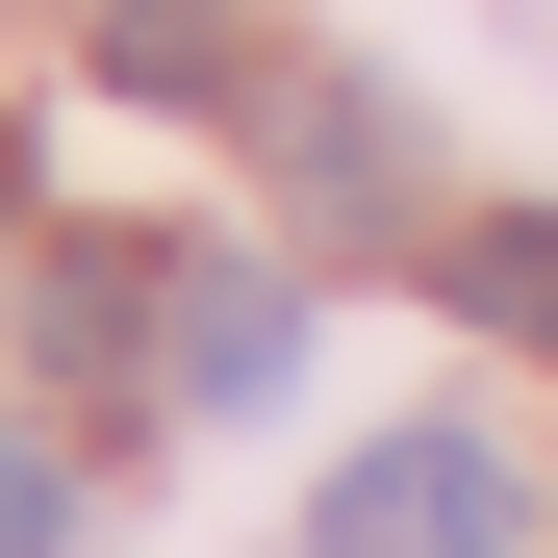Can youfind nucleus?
I'll use <instances>...</instances> for the list:
<instances>
[{
    "instance_id": "f257e3e1",
    "label": "nucleus",
    "mask_w": 558,
    "mask_h": 558,
    "mask_svg": "<svg viewBox=\"0 0 558 558\" xmlns=\"http://www.w3.org/2000/svg\"><path fill=\"white\" fill-rule=\"evenodd\" d=\"M305 558H533V508H508L483 432H381V457L305 508Z\"/></svg>"
},
{
    "instance_id": "f03ea898",
    "label": "nucleus",
    "mask_w": 558,
    "mask_h": 558,
    "mask_svg": "<svg viewBox=\"0 0 558 558\" xmlns=\"http://www.w3.org/2000/svg\"><path fill=\"white\" fill-rule=\"evenodd\" d=\"M153 305H178V254H153V229H76V254L26 279V330H51V381H76V407H128V381H153Z\"/></svg>"
},
{
    "instance_id": "7ed1b4c3",
    "label": "nucleus",
    "mask_w": 558,
    "mask_h": 558,
    "mask_svg": "<svg viewBox=\"0 0 558 558\" xmlns=\"http://www.w3.org/2000/svg\"><path fill=\"white\" fill-rule=\"evenodd\" d=\"M178 381H204V407H279V381H305V305H279V279H204V305H178Z\"/></svg>"
},
{
    "instance_id": "20e7f679",
    "label": "nucleus",
    "mask_w": 558,
    "mask_h": 558,
    "mask_svg": "<svg viewBox=\"0 0 558 558\" xmlns=\"http://www.w3.org/2000/svg\"><path fill=\"white\" fill-rule=\"evenodd\" d=\"M279 178H305V204L355 229V204L407 178V102H355V76H305V102H279Z\"/></svg>"
},
{
    "instance_id": "39448f33",
    "label": "nucleus",
    "mask_w": 558,
    "mask_h": 558,
    "mask_svg": "<svg viewBox=\"0 0 558 558\" xmlns=\"http://www.w3.org/2000/svg\"><path fill=\"white\" fill-rule=\"evenodd\" d=\"M432 279H457V305H483L508 355H558V204H483V229H457Z\"/></svg>"
},
{
    "instance_id": "423d86ee",
    "label": "nucleus",
    "mask_w": 558,
    "mask_h": 558,
    "mask_svg": "<svg viewBox=\"0 0 558 558\" xmlns=\"http://www.w3.org/2000/svg\"><path fill=\"white\" fill-rule=\"evenodd\" d=\"M102 76H128V102H229V0H102Z\"/></svg>"
},
{
    "instance_id": "0eeeda50",
    "label": "nucleus",
    "mask_w": 558,
    "mask_h": 558,
    "mask_svg": "<svg viewBox=\"0 0 558 558\" xmlns=\"http://www.w3.org/2000/svg\"><path fill=\"white\" fill-rule=\"evenodd\" d=\"M0 558H51V457L26 432H0Z\"/></svg>"
},
{
    "instance_id": "6e6552de",
    "label": "nucleus",
    "mask_w": 558,
    "mask_h": 558,
    "mask_svg": "<svg viewBox=\"0 0 558 558\" xmlns=\"http://www.w3.org/2000/svg\"><path fill=\"white\" fill-rule=\"evenodd\" d=\"M0 229H26V128H0Z\"/></svg>"
}]
</instances>
